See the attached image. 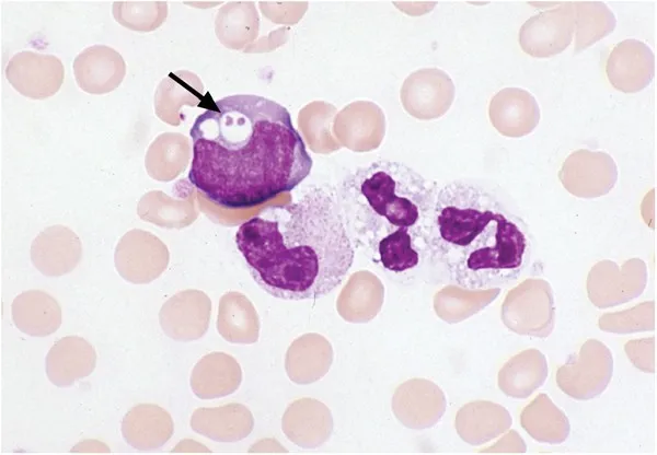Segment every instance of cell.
I'll use <instances>...</instances> for the list:
<instances>
[{"label":"cell","mask_w":657,"mask_h":455,"mask_svg":"<svg viewBox=\"0 0 657 455\" xmlns=\"http://www.w3.org/2000/svg\"><path fill=\"white\" fill-rule=\"evenodd\" d=\"M534 240L499 186L460 178L438 189L429 254L463 290L505 288L528 270Z\"/></svg>","instance_id":"obj_3"},{"label":"cell","mask_w":657,"mask_h":455,"mask_svg":"<svg viewBox=\"0 0 657 455\" xmlns=\"http://www.w3.org/2000/svg\"><path fill=\"white\" fill-rule=\"evenodd\" d=\"M438 189L436 182L426 179L411 166L379 160L348 174L336 196L344 222L354 219L357 236L368 233L380 236L383 228L384 237L407 229L429 244Z\"/></svg>","instance_id":"obj_4"},{"label":"cell","mask_w":657,"mask_h":455,"mask_svg":"<svg viewBox=\"0 0 657 455\" xmlns=\"http://www.w3.org/2000/svg\"><path fill=\"white\" fill-rule=\"evenodd\" d=\"M381 266L394 273L418 267L424 256L430 258L429 244L423 236L400 229L382 237L376 245Z\"/></svg>","instance_id":"obj_5"},{"label":"cell","mask_w":657,"mask_h":455,"mask_svg":"<svg viewBox=\"0 0 657 455\" xmlns=\"http://www.w3.org/2000/svg\"><path fill=\"white\" fill-rule=\"evenodd\" d=\"M189 183L211 203L244 210L289 192L310 174L312 158L288 109L254 94L220 98L189 131Z\"/></svg>","instance_id":"obj_1"},{"label":"cell","mask_w":657,"mask_h":455,"mask_svg":"<svg viewBox=\"0 0 657 455\" xmlns=\"http://www.w3.org/2000/svg\"><path fill=\"white\" fill-rule=\"evenodd\" d=\"M235 245L254 281L286 301L324 296L349 271L355 250L336 190L312 186L296 201L243 222Z\"/></svg>","instance_id":"obj_2"}]
</instances>
